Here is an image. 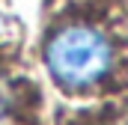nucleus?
<instances>
[{
  "mask_svg": "<svg viewBox=\"0 0 128 125\" xmlns=\"http://www.w3.org/2000/svg\"><path fill=\"white\" fill-rule=\"evenodd\" d=\"M113 62L116 51L107 33L84 21L54 30L45 45V66L51 78L72 92H84L101 84L113 72Z\"/></svg>",
  "mask_w": 128,
  "mask_h": 125,
  "instance_id": "1",
  "label": "nucleus"
},
{
  "mask_svg": "<svg viewBox=\"0 0 128 125\" xmlns=\"http://www.w3.org/2000/svg\"><path fill=\"white\" fill-rule=\"evenodd\" d=\"M6 110H9V90L0 84V116H3Z\"/></svg>",
  "mask_w": 128,
  "mask_h": 125,
  "instance_id": "2",
  "label": "nucleus"
}]
</instances>
